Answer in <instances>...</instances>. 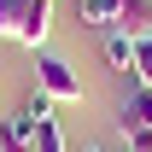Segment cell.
<instances>
[{"label": "cell", "mask_w": 152, "mask_h": 152, "mask_svg": "<svg viewBox=\"0 0 152 152\" xmlns=\"http://www.w3.org/2000/svg\"><path fill=\"white\" fill-rule=\"evenodd\" d=\"M18 111H23V117H29V123H47V117H53V99H47V94H41V88H35V94L23 99Z\"/></svg>", "instance_id": "obj_10"}, {"label": "cell", "mask_w": 152, "mask_h": 152, "mask_svg": "<svg viewBox=\"0 0 152 152\" xmlns=\"http://www.w3.org/2000/svg\"><path fill=\"white\" fill-rule=\"evenodd\" d=\"M82 152H99V146H82Z\"/></svg>", "instance_id": "obj_12"}, {"label": "cell", "mask_w": 152, "mask_h": 152, "mask_svg": "<svg viewBox=\"0 0 152 152\" xmlns=\"http://www.w3.org/2000/svg\"><path fill=\"white\" fill-rule=\"evenodd\" d=\"M76 23L111 35V29H123V0H76Z\"/></svg>", "instance_id": "obj_3"}, {"label": "cell", "mask_w": 152, "mask_h": 152, "mask_svg": "<svg viewBox=\"0 0 152 152\" xmlns=\"http://www.w3.org/2000/svg\"><path fill=\"white\" fill-rule=\"evenodd\" d=\"M134 82L152 88V35H134Z\"/></svg>", "instance_id": "obj_9"}, {"label": "cell", "mask_w": 152, "mask_h": 152, "mask_svg": "<svg viewBox=\"0 0 152 152\" xmlns=\"http://www.w3.org/2000/svg\"><path fill=\"white\" fill-rule=\"evenodd\" d=\"M47 35H53V0H0V41L41 53Z\"/></svg>", "instance_id": "obj_1"}, {"label": "cell", "mask_w": 152, "mask_h": 152, "mask_svg": "<svg viewBox=\"0 0 152 152\" xmlns=\"http://www.w3.org/2000/svg\"><path fill=\"white\" fill-rule=\"evenodd\" d=\"M99 53H105V64H111L117 76H129V70H134V35H129V29H111Z\"/></svg>", "instance_id": "obj_6"}, {"label": "cell", "mask_w": 152, "mask_h": 152, "mask_svg": "<svg viewBox=\"0 0 152 152\" xmlns=\"http://www.w3.org/2000/svg\"><path fill=\"white\" fill-rule=\"evenodd\" d=\"M123 29L129 35H152V0H123Z\"/></svg>", "instance_id": "obj_7"}, {"label": "cell", "mask_w": 152, "mask_h": 152, "mask_svg": "<svg viewBox=\"0 0 152 152\" xmlns=\"http://www.w3.org/2000/svg\"><path fill=\"white\" fill-rule=\"evenodd\" d=\"M129 140V152H152V129H134V134H123Z\"/></svg>", "instance_id": "obj_11"}, {"label": "cell", "mask_w": 152, "mask_h": 152, "mask_svg": "<svg viewBox=\"0 0 152 152\" xmlns=\"http://www.w3.org/2000/svg\"><path fill=\"white\" fill-rule=\"evenodd\" d=\"M117 129L134 134V129H152V88H134L123 99V111H117Z\"/></svg>", "instance_id": "obj_4"}, {"label": "cell", "mask_w": 152, "mask_h": 152, "mask_svg": "<svg viewBox=\"0 0 152 152\" xmlns=\"http://www.w3.org/2000/svg\"><path fill=\"white\" fill-rule=\"evenodd\" d=\"M35 88L53 99V105H58V99H64V105L88 99V94H82V76H76V64H70V58H58V53H41V64H35Z\"/></svg>", "instance_id": "obj_2"}, {"label": "cell", "mask_w": 152, "mask_h": 152, "mask_svg": "<svg viewBox=\"0 0 152 152\" xmlns=\"http://www.w3.org/2000/svg\"><path fill=\"white\" fill-rule=\"evenodd\" d=\"M35 152H70V146H64V129H58V117L35 123Z\"/></svg>", "instance_id": "obj_8"}, {"label": "cell", "mask_w": 152, "mask_h": 152, "mask_svg": "<svg viewBox=\"0 0 152 152\" xmlns=\"http://www.w3.org/2000/svg\"><path fill=\"white\" fill-rule=\"evenodd\" d=\"M0 152H35V123L29 117H0Z\"/></svg>", "instance_id": "obj_5"}]
</instances>
